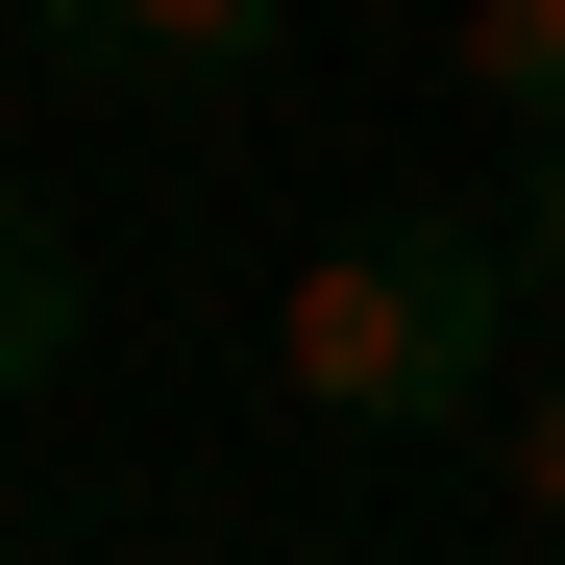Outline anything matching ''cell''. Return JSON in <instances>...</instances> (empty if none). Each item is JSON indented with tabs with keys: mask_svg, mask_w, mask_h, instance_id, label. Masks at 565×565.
I'll list each match as a JSON object with an SVG mask.
<instances>
[{
	"mask_svg": "<svg viewBox=\"0 0 565 565\" xmlns=\"http://www.w3.org/2000/svg\"><path fill=\"white\" fill-rule=\"evenodd\" d=\"M270 25L296 0H25V50L74 99H222V74H270Z\"/></svg>",
	"mask_w": 565,
	"mask_h": 565,
	"instance_id": "cell-2",
	"label": "cell"
},
{
	"mask_svg": "<svg viewBox=\"0 0 565 565\" xmlns=\"http://www.w3.org/2000/svg\"><path fill=\"white\" fill-rule=\"evenodd\" d=\"M492 222H516V270H541V296H565V124L516 148V198H492Z\"/></svg>",
	"mask_w": 565,
	"mask_h": 565,
	"instance_id": "cell-6",
	"label": "cell"
},
{
	"mask_svg": "<svg viewBox=\"0 0 565 565\" xmlns=\"http://www.w3.org/2000/svg\"><path fill=\"white\" fill-rule=\"evenodd\" d=\"M492 443H516V492L565 516V344H541V369H516V394H492Z\"/></svg>",
	"mask_w": 565,
	"mask_h": 565,
	"instance_id": "cell-5",
	"label": "cell"
},
{
	"mask_svg": "<svg viewBox=\"0 0 565 565\" xmlns=\"http://www.w3.org/2000/svg\"><path fill=\"white\" fill-rule=\"evenodd\" d=\"M50 369H74V246L0 198V394H50Z\"/></svg>",
	"mask_w": 565,
	"mask_h": 565,
	"instance_id": "cell-4",
	"label": "cell"
},
{
	"mask_svg": "<svg viewBox=\"0 0 565 565\" xmlns=\"http://www.w3.org/2000/svg\"><path fill=\"white\" fill-rule=\"evenodd\" d=\"M443 74H467L516 148H541V124H565V0H467V25H443Z\"/></svg>",
	"mask_w": 565,
	"mask_h": 565,
	"instance_id": "cell-3",
	"label": "cell"
},
{
	"mask_svg": "<svg viewBox=\"0 0 565 565\" xmlns=\"http://www.w3.org/2000/svg\"><path fill=\"white\" fill-rule=\"evenodd\" d=\"M516 320H541L516 222H344L296 296H270V394H296L320 443H418V418H492L516 394Z\"/></svg>",
	"mask_w": 565,
	"mask_h": 565,
	"instance_id": "cell-1",
	"label": "cell"
},
{
	"mask_svg": "<svg viewBox=\"0 0 565 565\" xmlns=\"http://www.w3.org/2000/svg\"><path fill=\"white\" fill-rule=\"evenodd\" d=\"M541 565H565V516H541Z\"/></svg>",
	"mask_w": 565,
	"mask_h": 565,
	"instance_id": "cell-7",
	"label": "cell"
}]
</instances>
